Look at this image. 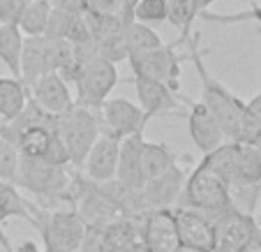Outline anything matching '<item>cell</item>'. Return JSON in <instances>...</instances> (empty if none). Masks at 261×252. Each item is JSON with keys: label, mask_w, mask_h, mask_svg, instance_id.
<instances>
[{"label": "cell", "mask_w": 261, "mask_h": 252, "mask_svg": "<svg viewBox=\"0 0 261 252\" xmlns=\"http://www.w3.org/2000/svg\"><path fill=\"white\" fill-rule=\"evenodd\" d=\"M199 42H201V35L192 33L185 44H188L190 60L194 63L197 74H199V79H201V104L215 116V120L220 123L224 137H229V141H236L238 132H241L243 118H245V102H241L233 93H229V90L208 72Z\"/></svg>", "instance_id": "1"}, {"label": "cell", "mask_w": 261, "mask_h": 252, "mask_svg": "<svg viewBox=\"0 0 261 252\" xmlns=\"http://www.w3.org/2000/svg\"><path fill=\"white\" fill-rule=\"evenodd\" d=\"M178 208H192L206 215L213 224L217 218H222L227 211H231L229 201V188L227 183L217 178L203 162H199L192 171L188 173L185 188L180 192V199L176 204Z\"/></svg>", "instance_id": "2"}, {"label": "cell", "mask_w": 261, "mask_h": 252, "mask_svg": "<svg viewBox=\"0 0 261 252\" xmlns=\"http://www.w3.org/2000/svg\"><path fill=\"white\" fill-rule=\"evenodd\" d=\"M33 227L42 234L44 247H56L65 252H79V245L86 236V222L74 208H42L40 204H30Z\"/></svg>", "instance_id": "3"}, {"label": "cell", "mask_w": 261, "mask_h": 252, "mask_svg": "<svg viewBox=\"0 0 261 252\" xmlns=\"http://www.w3.org/2000/svg\"><path fill=\"white\" fill-rule=\"evenodd\" d=\"M56 132L63 137L69 150V167L81 169L99 137V118L95 116L93 109L72 104L63 116H58Z\"/></svg>", "instance_id": "4"}, {"label": "cell", "mask_w": 261, "mask_h": 252, "mask_svg": "<svg viewBox=\"0 0 261 252\" xmlns=\"http://www.w3.org/2000/svg\"><path fill=\"white\" fill-rule=\"evenodd\" d=\"M176 44H162L158 49L137 51L127 56V63L132 67V77H143V79H153L160 84L169 86L171 93L178 90V77H180V60L188 56H178Z\"/></svg>", "instance_id": "5"}, {"label": "cell", "mask_w": 261, "mask_h": 252, "mask_svg": "<svg viewBox=\"0 0 261 252\" xmlns=\"http://www.w3.org/2000/svg\"><path fill=\"white\" fill-rule=\"evenodd\" d=\"M118 69L116 65L107 63L102 58H95L93 63H88L79 72V77L74 79L76 84V97L74 104L86 107V109L97 111L104 104V99H109L111 90L118 86Z\"/></svg>", "instance_id": "6"}, {"label": "cell", "mask_w": 261, "mask_h": 252, "mask_svg": "<svg viewBox=\"0 0 261 252\" xmlns=\"http://www.w3.org/2000/svg\"><path fill=\"white\" fill-rule=\"evenodd\" d=\"M99 134L111 137L116 141H123L129 134L143 132V128L148 125L146 114L141 111V107L125 97H109L104 99V104L99 107Z\"/></svg>", "instance_id": "7"}, {"label": "cell", "mask_w": 261, "mask_h": 252, "mask_svg": "<svg viewBox=\"0 0 261 252\" xmlns=\"http://www.w3.org/2000/svg\"><path fill=\"white\" fill-rule=\"evenodd\" d=\"M259 222L254 215L227 211L215 220V247L213 252H250L254 245Z\"/></svg>", "instance_id": "8"}, {"label": "cell", "mask_w": 261, "mask_h": 252, "mask_svg": "<svg viewBox=\"0 0 261 252\" xmlns=\"http://www.w3.org/2000/svg\"><path fill=\"white\" fill-rule=\"evenodd\" d=\"M188 181V171L180 164L169 167L164 173H160L158 178L148 181L141 188V197L148 211H164V208H176L180 192L185 188Z\"/></svg>", "instance_id": "9"}, {"label": "cell", "mask_w": 261, "mask_h": 252, "mask_svg": "<svg viewBox=\"0 0 261 252\" xmlns=\"http://www.w3.org/2000/svg\"><path fill=\"white\" fill-rule=\"evenodd\" d=\"M141 238L148 252H176L180 238H178L173 208L148 213L141 222Z\"/></svg>", "instance_id": "10"}, {"label": "cell", "mask_w": 261, "mask_h": 252, "mask_svg": "<svg viewBox=\"0 0 261 252\" xmlns=\"http://www.w3.org/2000/svg\"><path fill=\"white\" fill-rule=\"evenodd\" d=\"M173 218H176V229L180 245L197 247L201 252H213L215 247V224L192 208H173Z\"/></svg>", "instance_id": "11"}, {"label": "cell", "mask_w": 261, "mask_h": 252, "mask_svg": "<svg viewBox=\"0 0 261 252\" xmlns=\"http://www.w3.org/2000/svg\"><path fill=\"white\" fill-rule=\"evenodd\" d=\"M118 150H120V141L99 134L95 146L90 148L88 158H86L84 167H81V173L88 178L90 183H107V181L116 178Z\"/></svg>", "instance_id": "12"}, {"label": "cell", "mask_w": 261, "mask_h": 252, "mask_svg": "<svg viewBox=\"0 0 261 252\" xmlns=\"http://www.w3.org/2000/svg\"><path fill=\"white\" fill-rule=\"evenodd\" d=\"M74 211L79 213V218L86 222V227L107 229L109 224L123 220V215L118 213V208L109 201V199H104L102 194L95 190V183H90V181H86L84 190H81L79 199H76Z\"/></svg>", "instance_id": "13"}, {"label": "cell", "mask_w": 261, "mask_h": 252, "mask_svg": "<svg viewBox=\"0 0 261 252\" xmlns=\"http://www.w3.org/2000/svg\"><path fill=\"white\" fill-rule=\"evenodd\" d=\"M132 81H134V88H137L139 107H141V111L146 114L148 120L153 116L178 114L180 111V102H178L176 93L169 90V86L153 79H143V77H132Z\"/></svg>", "instance_id": "14"}, {"label": "cell", "mask_w": 261, "mask_h": 252, "mask_svg": "<svg viewBox=\"0 0 261 252\" xmlns=\"http://www.w3.org/2000/svg\"><path fill=\"white\" fill-rule=\"evenodd\" d=\"M188 118V128H190V137H192L194 146L201 150L203 155L213 153L217 146L224 143V132H222L220 123L215 120V116L203 107L201 102H190V114Z\"/></svg>", "instance_id": "15"}, {"label": "cell", "mask_w": 261, "mask_h": 252, "mask_svg": "<svg viewBox=\"0 0 261 252\" xmlns=\"http://www.w3.org/2000/svg\"><path fill=\"white\" fill-rule=\"evenodd\" d=\"M143 132L129 134L120 141L118 150V169H116V181L127 185L129 190H141L146 185V178L141 171V150H143Z\"/></svg>", "instance_id": "16"}, {"label": "cell", "mask_w": 261, "mask_h": 252, "mask_svg": "<svg viewBox=\"0 0 261 252\" xmlns=\"http://www.w3.org/2000/svg\"><path fill=\"white\" fill-rule=\"evenodd\" d=\"M30 97L51 116H63L74 104V97L67 88V81L58 74H46L30 88Z\"/></svg>", "instance_id": "17"}, {"label": "cell", "mask_w": 261, "mask_h": 252, "mask_svg": "<svg viewBox=\"0 0 261 252\" xmlns=\"http://www.w3.org/2000/svg\"><path fill=\"white\" fill-rule=\"evenodd\" d=\"M19 79L23 81L25 88H33L42 77L49 72V58H46V40L44 37H23V49H21V63H19Z\"/></svg>", "instance_id": "18"}, {"label": "cell", "mask_w": 261, "mask_h": 252, "mask_svg": "<svg viewBox=\"0 0 261 252\" xmlns=\"http://www.w3.org/2000/svg\"><path fill=\"white\" fill-rule=\"evenodd\" d=\"M141 222L123 218L102 229V252H139L143 247Z\"/></svg>", "instance_id": "19"}, {"label": "cell", "mask_w": 261, "mask_h": 252, "mask_svg": "<svg viewBox=\"0 0 261 252\" xmlns=\"http://www.w3.org/2000/svg\"><path fill=\"white\" fill-rule=\"evenodd\" d=\"M182 158H178L167 143L162 141H143V150H141V171H143V178L153 181L158 178L160 173H164L169 167L178 164Z\"/></svg>", "instance_id": "20"}, {"label": "cell", "mask_w": 261, "mask_h": 252, "mask_svg": "<svg viewBox=\"0 0 261 252\" xmlns=\"http://www.w3.org/2000/svg\"><path fill=\"white\" fill-rule=\"evenodd\" d=\"M54 132L56 130L46 128V125H28V128L16 130L14 137H12V143L23 158H42Z\"/></svg>", "instance_id": "21"}, {"label": "cell", "mask_w": 261, "mask_h": 252, "mask_svg": "<svg viewBox=\"0 0 261 252\" xmlns=\"http://www.w3.org/2000/svg\"><path fill=\"white\" fill-rule=\"evenodd\" d=\"M30 97V90L21 79H0V120L10 123L23 111L25 102Z\"/></svg>", "instance_id": "22"}, {"label": "cell", "mask_w": 261, "mask_h": 252, "mask_svg": "<svg viewBox=\"0 0 261 252\" xmlns=\"http://www.w3.org/2000/svg\"><path fill=\"white\" fill-rule=\"evenodd\" d=\"M236 160H238V143L224 141L222 146H217L213 153L203 155L201 162L206 164L217 178H222L229 188V185L233 183V176H236Z\"/></svg>", "instance_id": "23"}, {"label": "cell", "mask_w": 261, "mask_h": 252, "mask_svg": "<svg viewBox=\"0 0 261 252\" xmlns=\"http://www.w3.org/2000/svg\"><path fill=\"white\" fill-rule=\"evenodd\" d=\"M243 185H261V150L238 143L236 176L229 188H243Z\"/></svg>", "instance_id": "24"}, {"label": "cell", "mask_w": 261, "mask_h": 252, "mask_svg": "<svg viewBox=\"0 0 261 252\" xmlns=\"http://www.w3.org/2000/svg\"><path fill=\"white\" fill-rule=\"evenodd\" d=\"M21 49H23V35L16 28V23L0 26V60L10 69L12 79H19V63H21Z\"/></svg>", "instance_id": "25"}, {"label": "cell", "mask_w": 261, "mask_h": 252, "mask_svg": "<svg viewBox=\"0 0 261 252\" xmlns=\"http://www.w3.org/2000/svg\"><path fill=\"white\" fill-rule=\"evenodd\" d=\"M49 14L51 5H46V3H25V7L21 10L19 19H16V28L25 37H42Z\"/></svg>", "instance_id": "26"}, {"label": "cell", "mask_w": 261, "mask_h": 252, "mask_svg": "<svg viewBox=\"0 0 261 252\" xmlns=\"http://www.w3.org/2000/svg\"><path fill=\"white\" fill-rule=\"evenodd\" d=\"M123 40L125 46H127V56L129 54H137V51H148V49H158L162 46V37L155 33L150 26H143V23H125L123 26Z\"/></svg>", "instance_id": "27"}, {"label": "cell", "mask_w": 261, "mask_h": 252, "mask_svg": "<svg viewBox=\"0 0 261 252\" xmlns=\"http://www.w3.org/2000/svg\"><path fill=\"white\" fill-rule=\"evenodd\" d=\"M84 21L88 23V30H90V37L93 42H104L114 35H120L123 33V19L120 16H114V14H99V12H93V10H86L84 14Z\"/></svg>", "instance_id": "28"}, {"label": "cell", "mask_w": 261, "mask_h": 252, "mask_svg": "<svg viewBox=\"0 0 261 252\" xmlns=\"http://www.w3.org/2000/svg\"><path fill=\"white\" fill-rule=\"evenodd\" d=\"M167 21L180 30V37L173 44L176 46L185 44L190 40V35H192V23H194L190 0H167Z\"/></svg>", "instance_id": "29"}, {"label": "cell", "mask_w": 261, "mask_h": 252, "mask_svg": "<svg viewBox=\"0 0 261 252\" xmlns=\"http://www.w3.org/2000/svg\"><path fill=\"white\" fill-rule=\"evenodd\" d=\"M0 208L5 213V218H23L33 224V213H30V201L21 197L19 188L12 183H3L0 181Z\"/></svg>", "instance_id": "30"}, {"label": "cell", "mask_w": 261, "mask_h": 252, "mask_svg": "<svg viewBox=\"0 0 261 252\" xmlns=\"http://www.w3.org/2000/svg\"><path fill=\"white\" fill-rule=\"evenodd\" d=\"M261 197V185H243V188H229V201L231 208L243 215H254L256 201Z\"/></svg>", "instance_id": "31"}, {"label": "cell", "mask_w": 261, "mask_h": 252, "mask_svg": "<svg viewBox=\"0 0 261 252\" xmlns=\"http://www.w3.org/2000/svg\"><path fill=\"white\" fill-rule=\"evenodd\" d=\"M132 21L143 26L167 21V0H139V5L132 12Z\"/></svg>", "instance_id": "32"}, {"label": "cell", "mask_w": 261, "mask_h": 252, "mask_svg": "<svg viewBox=\"0 0 261 252\" xmlns=\"http://www.w3.org/2000/svg\"><path fill=\"white\" fill-rule=\"evenodd\" d=\"M19 150L14 143L5 141L0 137V181L3 183H12L16 181V171H19Z\"/></svg>", "instance_id": "33"}, {"label": "cell", "mask_w": 261, "mask_h": 252, "mask_svg": "<svg viewBox=\"0 0 261 252\" xmlns=\"http://www.w3.org/2000/svg\"><path fill=\"white\" fill-rule=\"evenodd\" d=\"M97 56L102 60H107V63H111V65H118L120 60H127V46H125L123 33L114 35V37H109V40H104V42H99Z\"/></svg>", "instance_id": "34"}, {"label": "cell", "mask_w": 261, "mask_h": 252, "mask_svg": "<svg viewBox=\"0 0 261 252\" xmlns=\"http://www.w3.org/2000/svg\"><path fill=\"white\" fill-rule=\"evenodd\" d=\"M69 23H72V16L51 7V14H49V21H46V28L42 37L44 40H67Z\"/></svg>", "instance_id": "35"}, {"label": "cell", "mask_w": 261, "mask_h": 252, "mask_svg": "<svg viewBox=\"0 0 261 252\" xmlns=\"http://www.w3.org/2000/svg\"><path fill=\"white\" fill-rule=\"evenodd\" d=\"M42 160H44L49 167H69V150H67V146H65L63 137H60L58 132H54L44 155H42Z\"/></svg>", "instance_id": "36"}, {"label": "cell", "mask_w": 261, "mask_h": 252, "mask_svg": "<svg viewBox=\"0 0 261 252\" xmlns=\"http://www.w3.org/2000/svg\"><path fill=\"white\" fill-rule=\"evenodd\" d=\"M206 21H217V23H236V21H247L254 19L261 23V5H254L250 12H236V14H213V12H203Z\"/></svg>", "instance_id": "37"}, {"label": "cell", "mask_w": 261, "mask_h": 252, "mask_svg": "<svg viewBox=\"0 0 261 252\" xmlns=\"http://www.w3.org/2000/svg\"><path fill=\"white\" fill-rule=\"evenodd\" d=\"M67 42L72 46H79V44H88V42H93L90 30H88V23L84 21V16H72V23H69V30H67Z\"/></svg>", "instance_id": "38"}, {"label": "cell", "mask_w": 261, "mask_h": 252, "mask_svg": "<svg viewBox=\"0 0 261 252\" xmlns=\"http://www.w3.org/2000/svg\"><path fill=\"white\" fill-rule=\"evenodd\" d=\"M28 0H0V26L16 23L21 10L25 7Z\"/></svg>", "instance_id": "39"}, {"label": "cell", "mask_w": 261, "mask_h": 252, "mask_svg": "<svg viewBox=\"0 0 261 252\" xmlns=\"http://www.w3.org/2000/svg\"><path fill=\"white\" fill-rule=\"evenodd\" d=\"M51 7L65 12V14H69V16H81L88 10V3H86V0H54Z\"/></svg>", "instance_id": "40"}, {"label": "cell", "mask_w": 261, "mask_h": 252, "mask_svg": "<svg viewBox=\"0 0 261 252\" xmlns=\"http://www.w3.org/2000/svg\"><path fill=\"white\" fill-rule=\"evenodd\" d=\"M86 3H88V10L93 12L120 16V0H86Z\"/></svg>", "instance_id": "41"}, {"label": "cell", "mask_w": 261, "mask_h": 252, "mask_svg": "<svg viewBox=\"0 0 261 252\" xmlns=\"http://www.w3.org/2000/svg\"><path fill=\"white\" fill-rule=\"evenodd\" d=\"M139 5V0H120V19L123 23H132V12Z\"/></svg>", "instance_id": "42"}, {"label": "cell", "mask_w": 261, "mask_h": 252, "mask_svg": "<svg viewBox=\"0 0 261 252\" xmlns=\"http://www.w3.org/2000/svg\"><path fill=\"white\" fill-rule=\"evenodd\" d=\"M245 111L252 116V118H256L261 123V93L254 95L250 102H245Z\"/></svg>", "instance_id": "43"}, {"label": "cell", "mask_w": 261, "mask_h": 252, "mask_svg": "<svg viewBox=\"0 0 261 252\" xmlns=\"http://www.w3.org/2000/svg\"><path fill=\"white\" fill-rule=\"evenodd\" d=\"M215 0H190V5H192V14L194 19H197L199 14H203V12L208 10V5H213Z\"/></svg>", "instance_id": "44"}, {"label": "cell", "mask_w": 261, "mask_h": 252, "mask_svg": "<svg viewBox=\"0 0 261 252\" xmlns=\"http://www.w3.org/2000/svg\"><path fill=\"white\" fill-rule=\"evenodd\" d=\"M44 247H40V243H35V241H23L16 245V250L12 247V252H42Z\"/></svg>", "instance_id": "45"}, {"label": "cell", "mask_w": 261, "mask_h": 252, "mask_svg": "<svg viewBox=\"0 0 261 252\" xmlns=\"http://www.w3.org/2000/svg\"><path fill=\"white\" fill-rule=\"evenodd\" d=\"M176 252H201V250H197V247H188V245H178Z\"/></svg>", "instance_id": "46"}, {"label": "cell", "mask_w": 261, "mask_h": 252, "mask_svg": "<svg viewBox=\"0 0 261 252\" xmlns=\"http://www.w3.org/2000/svg\"><path fill=\"white\" fill-rule=\"evenodd\" d=\"M28 3H46V5H51L54 0H28Z\"/></svg>", "instance_id": "47"}, {"label": "cell", "mask_w": 261, "mask_h": 252, "mask_svg": "<svg viewBox=\"0 0 261 252\" xmlns=\"http://www.w3.org/2000/svg\"><path fill=\"white\" fill-rule=\"evenodd\" d=\"M42 252H65V250H56V247H44Z\"/></svg>", "instance_id": "48"}, {"label": "cell", "mask_w": 261, "mask_h": 252, "mask_svg": "<svg viewBox=\"0 0 261 252\" xmlns=\"http://www.w3.org/2000/svg\"><path fill=\"white\" fill-rule=\"evenodd\" d=\"M139 252H148V250H146V247H141V250H139Z\"/></svg>", "instance_id": "49"}, {"label": "cell", "mask_w": 261, "mask_h": 252, "mask_svg": "<svg viewBox=\"0 0 261 252\" xmlns=\"http://www.w3.org/2000/svg\"><path fill=\"white\" fill-rule=\"evenodd\" d=\"M250 252H261V250H250Z\"/></svg>", "instance_id": "50"}, {"label": "cell", "mask_w": 261, "mask_h": 252, "mask_svg": "<svg viewBox=\"0 0 261 252\" xmlns=\"http://www.w3.org/2000/svg\"><path fill=\"white\" fill-rule=\"evenodd\" d=\"M0 234H3V229H0Z\"/></svg>", "instance_id": "51"}]
</instances>
